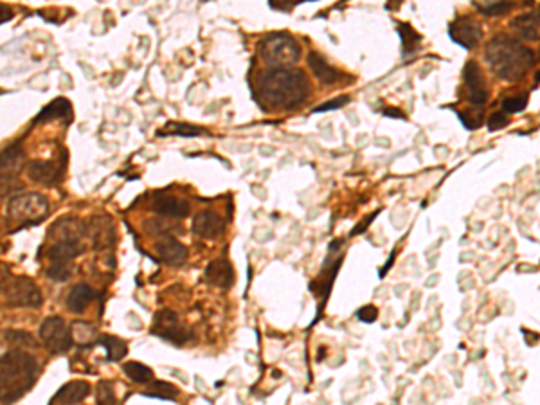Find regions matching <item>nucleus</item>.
<instances>
[{
    "label": "nucleus",
    "instance_id": "a18cd8bd",
    "mask_svg": "<svg viewBox=\"0 0 540 405\" xmlns=\"http://www.w3.org/2000/svg\"><path fill=\"white\" fill-rule=\"evenodd\" d=\"M2 13H4V17H2V24H6L8 20H11L13 18V13H11V9L6 8V4H2Z\"/></svg>",
    "mask_w": 540,
    "mask_h": 405
},
{
    "label": "nucleus",
    "instance_id": "412c9836",
    "mask_svg": "<svg viewBox=\"0 0 540 405\" xmlns=\"http://www.w3.org/2000/svg\"><path fill=\"white\" fill-rule=\"evenodd\" d=\"M90 395V384L85 380H72L62 386L51 398V404H80Z\"/></svg>",
    "mask_w": 540,
    "mask_h": 405
},
{
    "label": "nucleus",
    "instance_id": "7c9ffc66",
    "mask_svg": "<svg viewBox=\"0 0 540 405\" xmlns=\"http://www.w3.org/2000/svg\"><path fill=\"white\" fill-rule=\"evenodd\" d=\"M152 391H144V396H152V398H161V400H175L179 396V389L173 384L164 382V380H155L152 386L148 387Z\"/></svg>",
    "mask_w": 540,
    "mask_h": 405
},
{
    "label": "nucleus",
    "instance_id": "aec40b11",
    "mask_svg": "<svg viewBox=\"0 0 540 405\" xmlns=\"http://www.w3.org/2000/svg\"><path fill=\"white\" fill-rule=\"evenodd\" d=\"M510 27L521 36L522 40H540V9L533 11V13L519 15L510 22Z\"/></svg>",
    "mask_w": 540,
    "mask_h": 405
},
{
    "label": "nucleus",
    "instance_id": "f03ea898",
    "mask_svg": "<svg viewBox=\"0 0 540 405\" xmlns=\"http://www.w3.org/2000/svg\"><path fill=\"white\" fill-rule=\"evenodd\" d=\"M485 60L495 76L517 83L535 65V54L510 35H495L485 47Z\"/></svg>",
    "mask_w": 540,
    "mask_h": 405
},
{
    "label": "nucleus",
    "instance_id": "a19ab883",
    "mask_svg": "<svg viewBox=\"0 0 540 405\" xmlns=\"http://www.w3.org/2000/svg\"><path fill=\"white\" fill-rule=\"evenodd\" d=\"M377 215H378V211H375L373 215H369V218H364V220L360 222V224L357 225V227H353V231H351V236H357V234L364 233V231L369 227V224H371V222L375 220V216H377Z\"/></svg>",
    "mask_w": 540,
    "mask_h": 405
},
{
    "label": "nucleus",
    "instance_id": "79ce46f5",
    "mask_svg": "<svg viewBox=\"0 0 540 405\" xmlns=\"http://www.w3.org/2000/svg\"><path fill=\"white\" fill-rule=\"evenodd\" d=\"M384 116L398 117V119H405V116H404V112H402V110H398V108H391V107L384 108Z\"/></svg>",
    "mask_w": 540,
    "mask_h": 405
},
{
    "label": "nucleus",
    "instance_id": "6e6552de",
    "mask_svg": "<svg viewBox=\"0 0 540 405\" xmlns=\"http://www.w3.org/2000/svg\"><path fill=\"white\" fill-rule=\"evenodd\" d=\"M72 332L62 317H47L40 326V339L44 346L54 353L62 355L67 353L72 346Z\"/></svg>",
    "mask_w": 540,
    "mask_h": 405
},
{
    "label": "nucleus",
    "instance_id": "39448f33",
    "mask_svg": "<svg viewBox=\"0 0 540 405\" xmlns=\"http://www.w3.org/2000/svg\"><path fill=\"white\" fill-rule=\"evenodd\" d=\"M49 198L42 193H20L8 204L9 216L17 222L18 229L42 224L49 215Z\"/></svg>",
    "mask_w": 540,
    "mask_h": 405
},
{
    "label": "nucleus",
    "instance_id": "f257e3e1",
    "mask_svg": "<svg viewBox=\"0 0 540 405\" xmlns=\"http://www.w3.org/2000/svg\"><path fill=\"white\" fill-rule=\"evenodd\" d=\"M310 80L301 69L270 67L251 87L252 99L265 112H290L310 98Z\"/></svg>",
    "mask_w": 540,
    "mask_h": 405
},
{
    "label": "nucleus",
    "instance_id": "2f4dec72",
    "mask_svg": "<svg viewBox=\"0 0 540 405\" xmlns=\"http://www.w3.org/2000/svg\"><path fill=\"white\" fill-rule=\"evenodd\" d=\"M72 335H74V339H76L78 342H80L81 346H94V344H98V339L96 337V330L92 324L89 323H80V321H76V323L72 324Z\"/></svg>",
    "mask_w": 540,
    "mask_h": 405
},
{
    "label": "nucleus",
    "instance_id": "5701e85b",
    "mask_svg": "<svg viewBox=\"0 0 540 405\" xmlns=\"http://www.w3.org/2000/svg\"><path fill=\"white\" fill-rule=\"evenodd\" d=\"M96 297L94 288L89 287V285L81 283L76 287L71 288V292L67 296V306L69 310L74 312V314H81V312L87 310V306L92 303V299Z\"/></svg>",
    "mask_w": 540,
    "mask_h": 405
},
{
    "label": "nucleus",
    "instance_id": "37998d69",
    "mask_svg": "<svg viewBox=\"0 0 540 405\" xmlns=\"http://www.w3.org/2000/svg\"><path fill=\"white\" fill-rule=\"evenodd\" d=\"M395 256H396V251H393V252H391V256H389V260H387L386 267H384V269H380V278H384V276L387 274V270L391 269V267H393V261H395Z\"/></svg>",
    "mask_w": 540,
    "mask_h": 405
},
{
    "label": "nucleus",
    "instance_id": "c756f323",
    "mask_svg": "<svg viewBox=\"0 0 540 405\" xmlns=\"http://www.w3.org/2000/svg\"><path fill=\"white\" fill-rule=\"evenodd\" d=\"M396 31H398V35H400L402 45H404V54H409L413 53V51L418 49L420 42H422V35H418V33L414 31V27L411 26V24L400 22Z\"/></svg>",
    "mask_w": 540,
    "mask_h": 405
},
{
    "label": "nucleus",
    "instance_id": "c03bdc74",
    "mask_svg": "<svg viewBox=\"0 0 540 405\" xmlns=\"http://www.w3.org/2000/svg\"><path fill=\"white\" fill-rule=\"evenodd\" d=\"M402 4H404V0H387L386 8L387 9H393V11H395V9L400 8Z\"/></svg>",
    "mask_w": 540,
    "mask_h": 405
},
{
    "label": "nucleus",
    "instance_id": "bb28decb",
    "mask_svg": "<svg viewBox=\"0 0 540 405\" xmlns=\"http://www.w3.org/2000/svg\"><path fill=\"white\" fill-rule=\"evenodd\" d=\"M98 344L107 350V359L108 362H119L123 357L128 353V348H126V342L121 339L114 337V335H101L98 339Z\"/></svg>",
    "mask_w": 540,
    "mask_h": 405
},
{
    "label": "nucleus",
    "instance_id": "f3484780",
    "mask_svg": "<svg viewBox=\"0 0 540 405\" xmlns=\"http://www.w3.org/2000/svg\"><path fill=\"white\" fill-rule=\"evenodd\" d=\"M51 121H72V105L67 98H56L49 105L42 108L38 116L33 119V125H44Z\"/></svg>",
    "mask_w": 540,
    "mask_h": 405
},
{
    "label": "nucleus",
    "instance_id": "a211bd4d",
    "mask_svg": "<svg viewBox=\"0 0 540 405\" xmlns=\"http://www.w3.org/2000/svg\"><path fill=\"white\" fill-rule=\"evenodd\" d=\"M206 281L213 287L218 288H229L234 283V269L229 261L224 260V258H218V260H213L209 265L206 267Z\"/></svg>",
    "mask_w": 540,
    "mask_h": 405
},
{
    "label": "nucleus",
    "instance_id": "20e7f679",
    "mask_svg": "<svg viewBox=\"0 0 540 405\" xmlns=\"http://www.w3.org/2000/svg\"><path fill=\"white\" fill-rule=\"evenodd\" d=\"M258 54L269 67H296L301 60V45L288 33H270L258 44Z\"/></svg>",
    "mask_w": 540,
    "mask_h": 405
},
{
    "label": "nucleus",
    "instance_id": "f704fd0d",
    "mask_svg": "<svg viewBox=\"0 0 540 405\" xmlns=\"http://www.w3.org/2000/svg\"><path fill=\"white\" fill-rule=\"evenodd\" d=\"M96 398H98V404H116L117 398L114 395L112 384L101 380L98 384V389H96Z\"/></svg>",
    "mask_w": 540,
    "mask_h": 405
},
{
    "label": "nucleus",
    "instance_id": "c85d7f7f",
    "mask_svg": "<svg viewBox=\"0 0 540 405\" xmlns=\"http://www.w3.org/2000/svg\"><path fill=\"white\" fill-rule=\"evenodd\" d=\"M123 371L135 384H148L153 380V369L141 362H125Z\"/></svg>",
    "mask_w": 540,
    "mask_h": 405
},
{
    "label": "nucleus",
    "instance_id": "1a4fd4ad",
    "mask_svg": "<svg viewBox=\"0 0 540 405\" xmlns=\"http://www.w3.org/2000/svg\"><path fill=\"white\" fill-rule=\"evenodd\" d=\"M341 245H342V240H333V242L330 243L328 256H326V261H324L323 272H321V279H317V281H312L310 283L312 292L317 294V296H321V299H323V303H321V308H319V315L315 317V323L321 319V310H323V305H326V299H328V296H330V290H332V287H333V281H335V278H337V272L342 265V256H339L337 254V256L333 258L335 251H339V249H341Z\"/></svg>",
    "mask_w": 540,
    "mask_h": 405
},
{
    "label": "nucleus",
    "instance_id": "9d476101",
    "mask_svg": "<svg viewBox=\"0 0 540 405\" xmlns=\"http://www.w3.org/2000/svg\"><path fill=\"white\" fill-rule=\"evenodd\" d=\"M67 168V153L62 155L58 161H31L27 162V177L42 186H58L65 177Z\"/></svg>",
    "mask_w": 540,
    "mask_h": 405
},
{
    "label": "nucleus",
    "instance_id": "f8f14e48",
    "mask_svg": "<svg viewBox=\"0 0 540 405\" xmlns=\"http://www.w3.org/2000/svg\"><path fill=\"white\" fill-rule=\"evenodd\" d=\"M463 80L465 89H467L468 103L477 108L485 107L486 101H488V89H486V81L485 76H483L481 67H479V63L474 62V60L465 63Z\"/></svg>",
    "mask_w": 540,
    "mask_h": 405
},
{
    "label": "nucleus",
    "instance_id": "9b49d317",
    "mask_svg": "<svg viewBox=\"0 0 540 405\" xmlns=\"http://www.w3.org/2000/svg\"><path fill=\"white\" fill-rule=\"evenodd\" d=\"M152 333L159 335V337L166 339V341L173 342V344H184L189 341V333L180 326L179 314L170 308H162L153 317Z\"/></svg>",
    "mask_w": 540,
    "mask_h": 405
},
{
    "label": "nucleus",
    "instance_id": "2eb2a0df",
    "mask_svg": "<svg viewBox=\"0 0 540 405\" xmlns=\"http://www.w3.org/2000/svg\"><path fill=\"white\" fill-rule=\"evenodd\" d=\"M191 229L198 238L216 240L225 233V222L218 213L211 211V209H204V211L195 215Z\"/></svg>",
    "mask_w": 540,
    "mask_h": 405
},
{
    "label": "nucleus",
    "instance_id": "58836bf2",
    "mask_svg": "<svg viewBox=\"0 0 540 405\" xmlns=\"http://www.w3.org/2000/svg\"><path fill=\"white\" fill-rule=\"evenodd\" d=\"M357 317H359V321H362V323H375L378 317L377 306H373V305L362 306V308L357 312Z\"/></svg>",
    "mask_w": 540,
    "mask_h": 405
},
{
    "label": "nucleus",
    "instance_id": "ea45409f",
    "mask_svg": "<svg viewBox=\"0 0 540 405\" xmlns=\"http://www.w3.org/2000/svg\"><path fill=\"white\" fill-rule=\"evenodd\" d=\"M459 119L467 126L468 130H477L479 126L483 125L481 117H477V114H468V112H459Z\"/></svg>",
    "mask_w": 540,
    "mask_h": 405
},
{
    "label": "nucleus",
    "instance_id": "423d86ee",
    "mask_svg": "<svg viewBox=\"0 0 540 405\" xmlns=\"http://www.w3.org/2000/svg\"><path fill=\"white\" fill-rule=\"evenodd\" d=\"M2 301L9 308H38L44 297L31 278L18 276L2 285Z\"/></svg>",
    "mask_w": 540,
    "mask_h": 405
},
{
    "label": "nucleus",
    "instance_id": "a878e982",
    "mask_svg": "<svg viewBox=\"0 0 540 405\" xmlns=\"http://www.w3.org/2000/svg\"><path fill=\"white\" fill-rule=\"evenodd\" d=\"M476 9L485 17H503L515 8V0H483L474 2Z\"/></svg>",
    "mask_w": 540,
    "mask_h": 405
},
{
    "label": "nucleus",
    "instance_id": "b1692460",
    "mask_svg": "<svg viewBox=\"0 0 540 405\" xmlns=\"http://www.w3.org/2000/svg\"><path fill=\"white\" fill-rule=\"evenodd\" d=\"M22 164H24L22 144L20 143L9 144L8 148L2 152V177H17V171H20Z\"/></svg>",
    "mask_w": 540,
    "mask_h": 405
},
{
    "label": "nucleus",
    "instance_id": "4c0bfd02",
    "mask_svg": "<svg viewBox=\"0 0 540 405\" xmlns=\"http://www.w3.org/2000/svg\"><path fill=\"white\" fill-rule=\"evenodd\" d=\"M510 117L506 116V112H495L492 114L490 119H488V130L495 132V130H503L504 126H508Z\"/></svg>",
    "mask_w": 540,
    "mask_h": 405
},
{
    "label": "nucleus",
    "instance_id": "0eeeda50",
    "mask_svg": "<svg viewBox=\"0 0 540 405\" xmlns=\"http://www.w3.org/2000/svg\"><path fill=\"white\" fill-rule=\"evenodd\" d=\"M83 252L80 240H56L47 249V260H49V269H47V278L53 281H65L71 276L72 260L80 256Z\"/></svg>",
    "mask_w": 540,
    "mask_h": 405
},
{
    "label": "nucleus",
    "instance_id": "473e14b6",
    "mask_svg": "<svg viewBox=\"0 0 540 405\" xmlns=\"http://www.w3.org/2000/svg\"><path fill=\"white\" fill-rule=\"evenodd\" d=\"M2 339L17 348L18 346L36 348V339L33 337L31 333L22 332V330H4V332H2Z\"/></svg>",
    "mask_w": 540,
    "mask_h": 405
},
{
    "label": "nucleus",
    "instance_id": "cd10ccee",
    "mask_svg": "<svg viewBox=\"0 0 540 405\" xmlns=\"http://www.w3.org/2000/svg\"><path fill=\"white\" fill-rule=\"evenodd\" d=\"M108 224H110L108 218H92L94 229L89 231H92V243H94L96 249L108 247V243H112L114 231H108Z\"/></svg>",
    "mask_w": 540,
    "mask_h": 405
},
{
    "label": "nucleus",
    "instance_id": "4468645a",
    "mask_svg": "<svg viewBox=\"0 0 540 405\" xmlns=\"http://www.w3.org/2000/svg\"><path fill=\"white\" fill-rule=\"evenodd\" d=\"M152 209L157 215L164 216V218H177V220H182V218L189 216V213H191L189 202L175 197V195L168 193V191H157V193L153 195Z\"/></svg>",
    "mask_w": 540,
    "mask_h": 405
},
{
    "label": "nucleus",
    "instance_id": "72a5a7b5",
    "mask_svg": "<svg viewBox=\"0 0 540 405\" xmlns=\"http://www.w3.org/2000/svg\"><path fill=\"white\" fill-rule=\"evenodd\" d=\"M503 110L506 114H517L522 112L528 107V94H515L508 96L503 99Z\"/></svg>",
    "mask_w": 540,
    "mask_h": 405
},
{
    "label": "nucleus",
    "instance_id": "4be33fe9",
    "mask_svg": "<svg viewBox=\"0 0 540 405\" xmlns=\"http://www.w3.org/2000/svg\"><path fill=\"white\" fill-rule=\"evenodd\" d=\"M87 233H89V227L80 218H62L51 229V236L56 240H80Z\"/></svg>",
    "mask_w": 540,
    "mask_h": 405
},
{
    "label": "nucleus",
    "instance_id": "ddd939ff",
    "mask_svg": "<svg viewBox=\"0 0 540 405\" xmlns=\"http://www.w3.org/2000/svg\"><path fill=\"white\" fill-rule=\"evenodd\" d=\"M450 38L465 49H476L483 38V29L479 22L470 17H458L449 27Z\"/></svg>",
    "mask_w": 540,
    "mask_h": 405
},
{
    "label": "nucleus",
    "instance_id": "dca6fc26",
    "mask_svg": "<svg viewBox=\"0 0 540 405\" xmlns=\"http://www.w3.org/2000/svg\"><path fill=\"white\" fill-rule=\"evenodd\" d=\"M155 251H157L162 263H166V265L170 267L184 265L186 260H188V249H186V245H182V243L177 238H173V236H164L162 240H159L157 245H155Z\"/></svg>",
    "mask_w": 540,
    "mask_h": 405
},
{
    "label": "nucleus",
    "instance_id": "7ed1b4c3",
    "mask_svg": "<svg viewBox=\"0 0 540 405\" xmlns=\"http://www.w3.org/2000/svg\"><path fill=\"white\" fill-rule=\"evenodd\" d=\"M38 378V362L33 355L22 350H11L2 355L0 384H2V404H13L26 393L31 391Z\"/></svg>",
    "mask_w": 540,
    "mask_h": 405
},
{
    "label": "nucleus",
    "instance_id": "393cba45",
    "mask_svg": "<svg viewBox=\"0 0 540 405\" xmlns=\"http://www.w3.org/2000/svg\"><path fill=\"white\" fill-rule=\"evenodd\" d=\"M159 137H198V135H207L206 128L202 126L188 125V123H177L170 121L162 126L161 130L157 132Z\"/></svg>",
    "mask_w": 540,
    "mask_h": 405
},
{
    "label": "nucleus",
    "instance_id": "6ab92c4d",
    "mask_svg": "<svg viewBox=\"0 0 540 405\" xmlns=\"http://www.w3.org/2000/svg\"><path fill=\"white\" fill-rule=\"evenodd\" d=\"M306 62H308L312 74H314L315 80L319 81L321 85H333V83H337L341 80V71L332 67L319 53L310 51L308 56H306Z\"/></svg>",
    "mask_w": 540,
    "mask_h": 405
},
{
    "label": "nucleus",
    "instance_id": "c9c22d12",
    "mask_svg": "<svg viewBox=\"0 0 540 405\" xmlns=\"http://www.w3.org/2000/svg\"><path fill=\"white\" fill-rule=\"evenodd\" d=\"M144 227L146 229H150L148 233L150 234H164V236H170V233L168 229H179V227H175V225H171V224H166V220H148V222H144ZM182 231V229H179Z\"/></svg>",
    "mask_w": 540,
    "mask_h": 405
},
{
    "label": "nucleus",
    "instance_id": "e433bc0d",
    "mask_svg": "<svg viewBox=\"0 0 540 405\" xmlns=\"http://www.w3.org/2000/svg\"><path fill=\"white\" fill-rule=\"evenodd\" d=\"M350 103V96H341V98L330 99L328 103H323L319 107H315L312 112L314 114H321V112H332V110H337V108H342L344 105Z\"/></svg>",
    "mask_w": 540,
    "mask_h": 405
}]
</instances>
